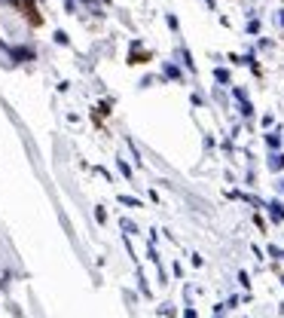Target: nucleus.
<instances>
[{
    "mask_svg": "<svg viewBox=\"0 0 284 318\" xmlns=\"http://www.w3.org/2000/svg\"><path fill=\"white\" fill-rule=\"evenodd\" d=\"M214 77H217V83H229V74H226L223 67H217V70H214Z\"/></svg>",
    "mask_w": 284,
    "mask_h": 318,
    "instance_id": "nucleus-3",
    "label": "nucleus"
},
{
    "mask_svg": "<svg viewBox=\"0 0 284 318\" xmlns=\"http://www.w3.org/2000/svg\"><path fill=\"white\" fill-rule=\"evenodd\" d=\"M269 214H272V220H284V205H281V202H272V205H269Z\"/></svg>",
    "mask_w": 284,
    "mask_h": 318,
    "instance_id": "nucleus-1",
    "label": "nucleus"
},
{
    "mask_svg": "<svg viewBox=\"0 0 284 318\" xmlns=\"http://www.w3.org/2000/svg\"><path fill=\"white\" fill-rule=\"evenodd\" d=\"M208 3H211V0H208Z\"/></svg>",
    "mask_w": 284,
    "mask_h": 318,
    "instance_id": "nucleus-4",
    "label": "nucleus"
},
{
    "mask_svg": "<svg viewBox=\"0 0 284 318\" xmlns=\"http://www.w3.org/2000/svg\"><path fill=\"white\" fill-rule=\"evenodd\" d=\"M269 168H272V171H281V168H284V156H281V153H272Z\"/></svg>",
    "mask_w": 284,
    "mask_h": 318,
    "instance_id": "nucleus-2",
    "label": "nucleus"
}]
</instances>
